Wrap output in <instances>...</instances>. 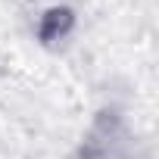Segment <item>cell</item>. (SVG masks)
Segmentation results:
<instances>
[{
    "label": "cell",
    "instance_id": "1",
    "mask_svg": "<svg viewBox=\"0 0 159 159\" xmlns=\"http://www.w3.org/2000/svg\"><path fill=\"white\" fill-rule=\"evenodd\" d=\"M75 28V16L69 7H50L41 19H38V38L50 47L56 41H66L69 31Z\"/></svg>",
    "mask_w": 159,
    "mask_h": 159
}]
</instances>
